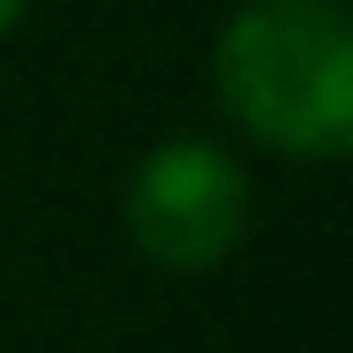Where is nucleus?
<instances>
[{"label":"nucleus","instance_id":"obj_1","mask_svg":"<svg viewBox=\"0 0 353 353\" xmlns=\"http://www.w3.org/2000/svg\"><path fill=\"white\" fill-rule=\"evenodd\" d=\"M218 105L285 158H339L353 143V8L248 0L211 53Z\"/></svg>","mask_w":353,"mask_h":353},{"label":"nucleus","instance_id":"obj_2","mask_svg":"<svg viewBox=\"0 0 353 353\" xmlns=\"http://www.w3.org/2000/svg\"><path fill=\"white\" fill-rule=\"evenodd\" d=\"M128 241L158 271H218L241 241H248V173L233 150H218L203 136L158 143L128 181Z\"/></svg>","mask_w":353,"mask_h":353},{"label":"nucleus","instance_id":"obj_3","mask_svg":"<svg viewBox=\"0 0 353 353\" xmlns=\"http://www.w3.org/2000/svg\"><path fill=\"white\" fill-rule=\"evenodd\" d=\"M23 15H30V0H0V38H8V30H15Z\"/></svg>","mask_w":353,"mask_h":353}]
</instances>
